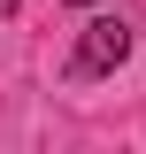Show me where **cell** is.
I'll return each instance as SVG.
<instances>
[{
    "label": "cell",
    "mask_w": 146,
    "mask_h": 154,
    "mask_svg": "<svg viewBox=\"0 0 146 154\" xmlns=\"http://www.w3.org/2000/svg\"><path fill=\"white\" fill-rule=\"evenodd\" d=\"M123 54H131V31H123V23H85V38H77V62H69V77H100V69H115Z\"/></svg>",
    "instance_id": "1"
}]
</instances>
